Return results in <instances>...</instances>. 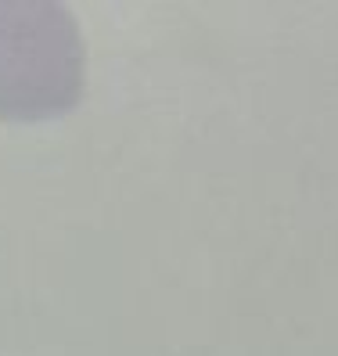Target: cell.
<instances>
[{
    "label": "cell",
    "instance_id": "obj_1",
    "mask_svg": "<svg viewBox=\"0 0 338 356\" xmlns=\"http://www.w3.org/2000/svg\"><path fill=\"white\" fill-rule=\"evenodd\" d=\"M83 40L65 4L0 0V122L58 119L83 94Z\"/></svg>",
    "mask_w": 338,
    "mask_h": 356
}]
</instances>
